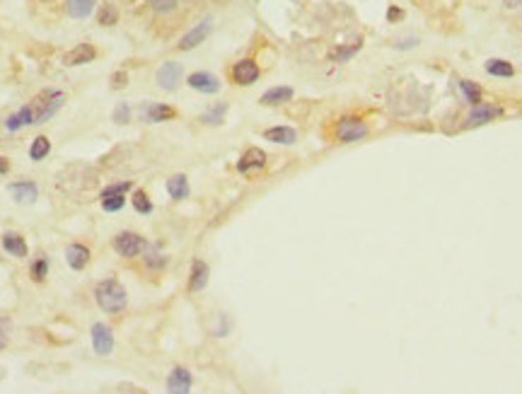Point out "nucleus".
<instances>
[{"mask_svg":"<svg viewBox=\"0 0 522 394\" xmlns=\"http://www.w3.org/2000/svg\"><path fill=\"white\" fill-rule=\"evenodd\" d=\"M3 250L8 252L10 257H17V259H25L27 254H30L27 242L20 233H5L3 235Z\"/></svg>","mask_w":522,"mask_h":394,"instance_id":"19","label":"nucleus"},{"mask_svg":"<svg viewBox=\"0 0 522 394\" xmlns=\"http://www.w3.org/2000/svg\"><path fill=\"white\" fill-rule=\"evenodd\" d=\"M8 191L13 194V199L17 204H32V201H37L39 196V187L30 179H22V182H13L8 187Z\"/></svg>","mask_w":522,"mask_h":394,"instance_id":"17","label":"nucleus"},{"mask_svg":"<svg viewBox=\"0 0 522 394\" xmlns=\"http://www.w3.org/2000/svg\"><path fill=\"white\" fill-rule=\"evenodd\" d=\"M230 78L235 85H254L259 80V66L252 59H242L232 66Z\"/></svg>","mask_w":522,"mask_h":394,"instance_id":"7","label":"nucleus"},{"mask_svg":"<svg viewBox=\"0 0 522 394\" xmlns=\"http://www.w3.org/2000/svg\"><path fill=\"white\" fill-rule=\"evenodd\" d=\"M47 276H49V259H47V257L34 259V264H32V281L42 283V281L47 278Z\"/></svg>","mask_w":522,"mask_h":394,"instance_id":"32","label":"nucleus"},{"mask_svg":"<svg viewBox=\"0 0 522 394\" xmlns=\"http://www.w3.org/2000/svg\"><path fill=\"white\" fill-rule=\"evenodd\" d=\"M116 20H119V13H116L114 5H111V3L102 5V8H99V15H97V22H99V25L111 27V25H116Z\"/></svg>","mask_w":522,"mask_h":394,"instance_id":"30","label":"nucleus"},{"mask_svg":"<svg viewBox=\"0 0 522 394\" xmlns=\"http://www.w3.org/2000/svg\"><path fill=\"white\" fill-rule=\"evenodd\" d=\"M225 111H228V104L220 102V104L211 106L208 111H203V114H201V121H203V123H223Z\"/></svg>","mask_w":522,"mask_h":394,"instance_id":"29","label":"nucleus"},{"mask_svg":"<svg viewBox=\"0 0 522 394\" xmlns=\"http://www.w3.org/2000/svg\"><path fill=\"white\" fill-rule=\"evenodd\" d=\"M520 27H522V18H520Z\"/></svg>","mask_w":522,"mask_h":394,"instance_id":"41","label":"nucleus"},{"mask_svg":"<svg viewBox=\"0 0 522 394\" xmlns=\"http://www.w3.org/2000/svg\"><path fill=\"white\" fill-rule=\"evenodd\" d=\"M90 339H92V348L97 356H109L114 351V331H111L109 324L95 322L92 329H90Z\"/></svg>","mask_w":522,"mask_h":394,"instance_id":"6","label":"nucleus"},{"mask_svg":"<svg viewBox=\"0 0 522 394\" xmlns=\"http://www.w3.org/2000/svg\"><path fill=\"white\" fill-rule=\"evenodd\" d=\"M360 49V44H353V47H346V49H339V51H334L332 54V59L334 61H346L348 56H353L356 51Z\"/></svg>","mask_w":522,"mask_h":394,"instance_id":"35","label":"nucleus"},{"mask_svg":"<svg viewBox=\"0 0 522 394\" xmlns=\"http://www.w3.org/2000/svg\"><path fill=\"white\" fill-rule=\"evenodd\" d=\"M496 116H501V106L491 104V102H479L472 104V111L467 116V126H481V123H489Z\"/></svg>","mask_w":522,"mask_h":394,"instance_id":"10","label":"nucleus"},{"mask_svg":"<svg viewBox=\"0 0 522 394\" xmlns=\"http://www.w3.org/2000/svg\"><path fill=\"white\" fill-rule=\"evenodd\" d=\"M150 3H152V10H155V13L164 15V13H172V10H177L179 0H150Z\"/></svg>","mask_w":522,"mask_h":394,"instance_id":"33","label":"nucleus"},{"mask_svg":"<svg viewBox=\"0 0 522 394\" xmlns=\"http://www.w3.org/2000/svg\"><path fill=\"white\" fill-rule=\"evenodd\" d=\"M128 116H130L128 104H119V106H116V111H114V121H116V123H126V121H128Z\"/></svg>","mask_w":522,"mask_h":394,"instance_id":"36","label":"nucleus"},{"mask_svg":"<svg viewBox=\"0 0 522 394\" xmlns=\"http://www.w3.org/2000/svg\"><path fill=\"white\" fill-rule=\"evenodd\" d=\"M181 75H184V68L177 61H167V63L160 66L157 70V85L162 90H177V85L181 82Z\"/></svg>","mask_w":522,"mask_h":394,"instance_id":"8","label":"nucleus"},{"mask_svg":"<svg viewBox=\"0 0 522 394\" xmlns=\"http://www.w3.org/2000/svg\"><path fill=\"white\" fill-rule=\"evenodd\" d=\"M288 99H293V90L291 87H271V90H266V92L261 94L259 102L266 104V106H276V104L288 102Z\"/></svg>","mask_w":522,"mask_h":394,"instance_id":"23","label":"nucleus"},{"mask_svg":"<svg viewBox=\"0 0 522 394\" xmlns=\"http://www.w3.org/2000/svg\"><path fill=\"white\" fill-rule=\"evenodd\" d=\"M266 167V153L261 148H249L245 155L237 160V172L249 174V172H259Z\"/></svg>","mask_w":522,"mask_h":394,"instance_id":"12","label":"nucleus"},{"mask_svg":"<svg viewBox=\"0 0 522 394\" xmlns=\"http://www.w3.org/2000/svg\"><path fill=\"white\" fill-rule=\"evenodd\" d=\"M164 264H167V257L160 252V247L147 245L145 247V266L150 269V271H157V269H162Z\"/></svg>","mask_w":522,"mask_h":394,"instance_id":"27","label":"nucleus"},{"mask_svg":"<svg viewBox=\"0 0 522 394\" xmlns=\"http://www.w3.org/2000/svg\"><path fill=\"white\" fill-rule=\"evenodd\" d=\"M264 138L266 140H274V143H281V145H291L298 140V133L293 131L291 126H276V128H269V131H264Z\"/></svg>","mask_w":522,"mask_h":394,"instance_id":"24","label":"nucleus"},{"mask_svg":"<svg viewBox=\"0 0 522 394\" xmlns=\"http://www.w3.org/2000/svg\"><path fill=\"white\" fill-rule=\"evenodd\" d=\"M10 172V162L8 157H0V174H8Z\"/></svg>","mask_w":522,"mask_h":394,"instance_id":"40","label":"nucleus"},{"mask_svg":"<svg viewBox=\"0 0 522 394\" xmlns=\"http://www.w3.org/2000/svg\"><path fill=\"white\" fill-rule=\"evenodd\" d=\"M95 56H97V51H95L92 44H78L73 51L66 54L63 63L66 66H83V63H92Z\"/></svg>","mask_w":522,"mask_h":394,"instance_id":"18","label":"nucleus"},{"mask_svg":"<svg viewBox=\"0 0 522 394\" xmlns=\"http://www.w3.org/2000/svg\"><path fill=\"white\" fill-rule=\"evenodd\" d=\"M208 276H211V269H208V264L203 261V259H194V264H191V273H189V293H198L203 290L208 285Z\"/></svg>","mask_w":522,"mask_h":394,"instance_id":"16","label":"nucleus"},{"mask_svg":"<svg viewBox=\"0 0 522 394\" xmlns=\"http://www.w3.org/2000/svg\"><path fill=\"white\" fill-rule=\"evenodd\" d=\"M186 82H189V87H194L196 92H203V94H215L220 90V80L213 73H206V70L191 73Z\"/></svg>","mask_w":522,"mask_h":394,"instance_id":"13","label":"nucleus"},{"mask_svg":"<svg viewBox=\"0 0 522 394\" xmlns=\"http://www.w3.org/2000/svg\"><path fill=\"white\" fill-rule=\"evenodd\" d=\"M503 5H506L508 10H518L522 5V0H503Z\"/></svg>","mask_w":522,"mask_h":394,"instance_id":"39","label":"nucleus"},{"mask_svg":"<svg viewBox=\"0 0 522 394\" xmlns=\"http://www.w3.org/2000/svg\"><path fill=\"white\" fill-rule=\"evenodd\" d=\"M111 247H114V252L121 259H135L140 257L145 252L147 242L140 238L138 233H130V230H123V233H119L114 242H111Z\"/></svg>","mask_w":522,"mask_h":394,"instance_id":"3","label":"nucleus"},{"mask_svg":"<svg viewBox=\"0 0 522 394\" xmlns=\"http://www.w3.org/2000/svg\"><path fill=\"white\" fill-rule=\"evenodd\" d=\"M128 189H130V182H119V184H111V187H107L99 194L102 211H107V213L121 211V208L126 206V191Z\"/></svg>","mask_w":522,"mask_h":394,"instance_id":"5","label":"nucleus"},{"mask_svg":"<svg viewBox=\"0 0 522 394\" xmlns=\"http://www.w3.org/2000/svg\"><path fill=\"white\" fill-rule=\"evenodd\" d=\"M484 68L493 78H513L515 75L513 63H508V61H503V59H489Z\"/></svg>","mask_w":522,"mask_h":394,"instance_id":"25","label":"nucleus"},{"mask_svg":"<svg viewBox=\"0 0 522 394\" xmlns=\"http://www.w3.org/2000/svg\"><path fill=\"white\" fill-rule=\"evenodd\" d=\"M211 22H213L211 18H203V20L194 27V30L186 32V35L181 37V42H179V49H181V51H191V49H196L198 44L203 42V39L211 35Z\"/></svg>","mask_w":522,"mask_h":394,"instance_id":"11","label":"nucleus"},{"mask_svg":"<svg viewBox=\"0 0 522 394\" xmlns=\"http://www.w3.org/2000/svg\"><path fill=\"white\" fill-rule=\"evenodd\" d=\"M167 194L172 196L174 201H181L189 196V179L184 177V174H172V177L167 179Z\"/></svg>","mask_w":522,"mask_h":394,"instance_id":"21","label":"nucleus"},{"mask_svg":"<svg viewBox=\"0 0 522 394\" xmlns=\"http://www.w3.org/2000/svg\"><path fill=\"white\" fill-rule=\"evenodd\" d=\"M49 153H51V143H49V138H47V136H37V138L32 140V145H30V157H32L34 162H42Z\"/></svg>","mask_w":522,"mask_h":394,"instance_id":"28","label":"nucleus"},{"mask_svg":"<svg viewBox=\"0 0 522 394\" xmlns=\"http://www.w3.org/2000/svg\"><path fill=\"white\" fill-rule=\"evenodd\" d=\"M97 0H66V10L73 20H85L92 15Z\"/></svg>","mask_w":522,"mask_h":394,"instance_id":"20","label":"nucleus"},{"mask_svg":"<svg viewBox=\"0 0 522 394\" xmlns=\"http://www.w3.org/2000/svg\"><path fill=\"white\" fill-rule=\"evenodd\" d=\"M130 206H133L135 213H140V216H147V213H152V208H155L150 196H147L143 189H135L133 194H130Z\"/></svg>","mask_w":522,"mask_h":394,"instance_id":"26","label":"nucleus"},{"mask_svg":"<svg viewBox=\"0 0 522 394\" xmlns=\"http://www.w3.org/2000/svg\"><path fill=\"white\" fill-rule=\"evenodd\" d=\"M368 133L365 121L358 119V116H341L336 123H334V138L339 143H356Z\"/></svg>","mask_w":522,"mask_h":394,"instance_id":"4","label":"nucleus"},{"mask_svg":"<svg viewBox=\"0 0 522 394\" xmlns=\"http://www.w3.org/2000/svg\"><path fill=\"white\" fill-rule=\"evenodd\" d=\"M95 302H97L102 312H107V314L121 312V309L126 307V302H128L126 288H123L116 278L99 281L97 288H95Z\"/></svg>","mask_w":522,"mask_h":394,"instance_id":"1","label":"nucleus"},{"mask_svg":"<svg viewBox=\"0 0 522 394\" xmlns=\"http://www.w3.org/2000/svg\"><path fill=\"white\" fill-rule=\"evenodd\" d=\"M111 82H114V87L119 90V87H123L126 85V73H116L114 78H111Z\"/></svg>","mask_w":522,"mask_h":394,"instance_id":"37","label":"nucleus"},{"mask_svg":"<svg viewBox=\"0 0 522 394\" xmlns=\"http://www.w3.org/2000/svg\"><path fill=\"white\" fill-rule=\"evenodd\" d=\"M8 341H10V319L0 317V351L8 346Z\"/></svg>","mask_w":522,"mask_h":394,"instance_id":"34","label":"nucleus"},{"mask_svg":"<svg viewBox=\"0 0 522 394\" xmlns=\"http://www.w3.org/2000/svg\"><path fill=\"white\" fill-rule=\"evenodd\" d=\"M191 385H194V377L186 368H172V373L167 377V392L169 394H189L191 392Z\"/></svg>","mask_w":522,"mask_h":394,"instance_id":"9","label":"nucleus"},{"mask_svg":"<svg viewBox=\"0 0 522 394\" xmlns=\"http://www.w3.org/2000/svg\"><path fill=\"white\" fill-rule=\"evenodd\" d=\"M177 116V111L169 104H143L140 106V119L147 123H162Z\"/></svg>","mask_w":522,"mask_h":394,"instance_id":"14","label":"nucleus"},{"mask_svg":"<svg viewBox=\"0 0 522 394\" xmlns=\"http://www.w3.org/2000/svg\"><path fill=\"white\" fill-rule=\"evenodd\" d=\"M459 87H462V92H464V97H467V102H472V104H479L481 102V87L476 85L474 80H462V82H459Z\"/></svg>","mask_w":522,"mask_h":394,"instance_id":"31","label":"nucleus"},{"mask_svg":"<svg viewBox=\"0 0 522 394\" xmlns=\"http://www.w3.org/2000/svg\"><path fill=\"white\" fill-rule=\"evenodd\" d=\"M387 20H389V22H396V20H401V10H399V8H389V13H387Z\"/></svg>","mask_w":522,"mask_h":394,"instance_id":"38","label":"nucleus"},{"mask_svg":"<svg viewBox=\"0 0 522 394\" xmlns=\"http://www.w3.org/2000/svg\"><path fill=\"white\" fill-rule=\"evenodd\" d=\"M63 102H66V94L61 92V90H44V92H39L30 104L32 114H34V123L49 121L51 116L63 106Z\"/></svg>","mask_w":522,"mask_h":394,"instance_id":"2","label":"nucleus"},{"mask_svg":"<svg viewBox=\"0 0 522 394\" xmlns=\"http://www.w3.org/2000/svg\"><path fill=\"white\" fill-rule=\"evenodd\" d=\"M30 123H34V114H32V106H22V109H17L15 114L8 116V121H5V128L8 131H17V128L22 126H30Z\"/></svg>","mask_w":522,"mask_h":394,"instance_id":"22","label":"nucleus"},{"mask_svg":"<svg viewBox=\"0 0 522 394\" xmlns=\"http://www.w3.org/2000/svg\"><path fill=\"white\" fill-rule=\"evenodd\" d=\"M90 250L80 242H73V245L66 247V264L73 269V271H83L85 266L90 264Z\"/></svg>","mask_w":522,"mask_h":394,"instance_id":"15","label":"nucleus"}]
</instances>
